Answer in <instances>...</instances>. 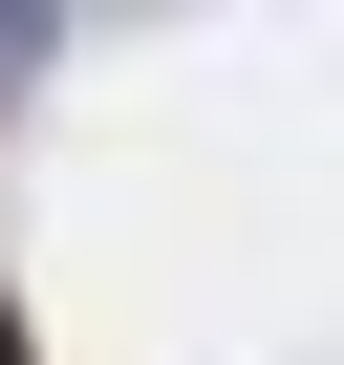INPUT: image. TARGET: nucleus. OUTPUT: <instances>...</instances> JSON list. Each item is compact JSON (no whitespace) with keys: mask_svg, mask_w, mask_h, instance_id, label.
I'll return each mask as SVG.
<instances>
[{"mask_svg":"<svg viewBox=\"0 0 344 365\" xmlns=\"http://www.w3.org/2000/svg\"><path fill=\"white\" fill-rule=\"evenodd\" d=\"M0 365H22V344H0Z\"/></svg>","mask_w":344,"mask_h":365,"instance_id":"f257e3e1","label":"nucleus"}]
</instances>
